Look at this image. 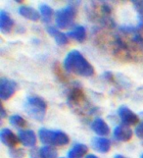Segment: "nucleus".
<instances>
[{
    "label": "nucleus",
    "instance_id": "15",
    "mask_svg": "<svg viewBox=\"0 0 143 158\" xmlns=\"http://www.w3.org/2000/svg\"><path fill=\"white\" fill-rule=\"evenodd\" d=\"M46 31H47L48 34L55 40V41H56V43L58 45H60V46L66 45L69 42L68 35H65L64 32H62L61 31H59L58 29L54 28V27H47Z\"/></svg>",
    "mask_w": 143,
    "mask_h": 158
},
{
    "label": "nucleus",
    "instance_id": "9",
    "mask_svg": "<svg viewBox=\"0 0 143 158\" xmlns=\"http://www.w3.org/2000/svg\"><path fill=\"white\" fill-rule=\"evenodd\" d=\"M118 115L121 119V121L123 122V124L126 125V126H133V125H136L139 122L138 116L133 111H131L129 107L124 105L119 108Z\"/></svg>",
    "mask_w": 143,
    "mask_h": 158
},
{
    "label": "nucleus",
    "instance_id": "19",
    "mask_svg": "<svg viewBox=\"0 0 143 158\" xmlns=\"http://www.w3.org/2000/svg\"><path fill=\"white\" fill-rule=\"evenodd\" d=\"M19 14L27 20L35 21V22L38 21L40 18L39 13H38L35 8L29 7V6H21L19 8Z\"/></svg>",
    "mask_w": 143,
    "mask_h": 158
},
{
    "label": "nucleus",
    "instance_id": "27",
    "mask_svg": "<svg viewBox=\"0 0 143 158\" xmlns=\"http://www.w3.org/2000/svg\"><path fill=\"white\" fill-rule=\"evenodd\" d=\"M30 156H31V158H41V157L39 156V152H38L36 149H32V150H31V152H30Z\"/></svg>",
    "mask_w": 143,
    "mask_h": 158
},
{
    "label": "nucleus",
    "instance_id": "12",
    "mask_svg": "<svg viewBox=\"0 0 143 158\" xmlns=\"http://www.w3.org/2000/svg\"><path fill=\"white\" fill-rule=\"evenodd\" d=\"M18 137L21 143L27 148H35V145L36 144V135L31 130L20 131Z\"/></svg>",
    "mask_w": 143,
    "mask_h": 158
},
{
    "label": "nucleus",
    "instance_id": "25",
    "mask_svg": "<svg viewBox=\"0 0 143 158\" xmlns=\"http://www.w3.org/2000/svg\"><path fill=\"white\" fill-rule=\"evenodd\" d=\"M9 156L11 158H24L25 157V151L22 148H10L9 149Z\"/></svg>",
    "mask_w": 143,
    "mask_h": 158
},
{
    "label": "nucleus",
    "instance_id": "6",
    "mask_svg": "<svg viewBox=\"0 0 143 158\" xmlns=\"http://www.w3.org/2000/svg\"><path fill=\"white\" fill-rule=\"evenodd\" d=\"M39 139L42 143L46 145H55V146H62L67 145L69 143V137L67 134L61 131H51L47 129H40L38 132Z\"/></svg>",
    "mask_w": 143,
    "mask_h": 158
},
{
    "label": "nucleus",
    "instance_id": "3",
    "mask_svg": "<svg viewBox=\"0 0 143 158\" xmlns=\"http://www.w3.org/2000/svg\"><path fill=\"white\" fill-rule=\"evenodd\" d=\"M87 17L90 21L98 24L99 27L103 28H113L116 27L112 14L113 10L111 5L105 1H94L90 2L86 8Z\"/></svg>",
    "mask_w": 143,
    "mask_h": 158
},
{
    "label": "nucleus",
    "instance_id": "21",
    "mask_svg": "<svg viewBox=\"0 0 143 158\" xmlns=\"http://www.w3.org/2000/svg\"><path fill=\"white\" fill-rule=\"evenodd\" d=\"M39 13L42 17V20L44 21L45 23H49L54 15V11L50 6H48L47 4H40Z\"/></svg>",
    "mask_w": 143,
    "mask_h": 158
},
{
    "label": "nucleus",
    "instance_id": "16",
    "mask_svg": "<svg viewBox=\"0 0 143 158\" xmlns=\"http://www.w3.org/2000/svg\"><path fill=\"white\" fill-rule=\"evenodd\" d=\"M91 129L93 132H95L97 135L104 137L108 135L110 133V128L107 125V123L101 118H96L94 121L91 123Z\"/></svg>",
    "mask_w": 143,
    "mask_h": 158
},
{
    "label": "nucleus",
    "instance_id": "28",
    "mask_svg": "<svg viewBox=\"0 0 143 158\" xmlns=\"http://www.w3.org/2000/svg\"><path fill=\"white\" fill-rule=\"evenodd\" d=\"M0 106H1V113H0V117H1V119H4L5 117H6V111H5L3 104H1Z\"/></svg>",
    "mask_w": 143,
    "mask_h": 158
},
{
    "label": "nucleus",
    "instance_id": "17",
    "mask_svg": "<svg viewBox=\"0 0 143 158\" xmlns=\"http://www.w3.org/2000/svg\"><path fill=\"white\" fill-rule=\"evenodd\" d=\"M67 35L78 42H84L86 39V30L84 26H76L68 32Z\"/></svg>",
    "mask_w": 143,
    "mask_h": 158
},
{
    "label": "nucleus",
    "instance_id": "1",
    "mask_svg": "<svg viewBox=\"0 0 143 158\" xmlns=\"http://www.w3.org/2000/svg\"><path fill=\"white\" fill-rule=\"evenodd\" d=\"M93 41L117 61L143 64V21L135 27H99L93 32Z\"/></svg>",
    "mask_w": 143,
    "mask_h": 158
},
{
    "label": "nucleus",
    "instance_id": "7",
    "mask_svg": "<svg viewBox=\"0 0 143 158\" xmlns=\"http://www.w3.org/2000/svg\"><path fill=\"white\" fill-rule=\"evenodd\" d=\"M76 4L70 3L66 7L58 10L55 13V21L59 28L68 29L73 26L76 17Z\"/></svg>",
    "mask_w": 143,
    "mask_h": 158
},
{
    "label": "nucleus",
    "instance_id": "32",
    "mask_svg": "<svg viewBox=\"0 0 143 158\" xmlns=\"http://www.w3.org/2000/svg\"><path fill=\"white\" fill-rule=\"evenodd\" d=\"M62 158H63V157H62Z\"/></svg>",
    "mask_w": 143,
    "mask_h": 158
},
{
    "label": "nucleus",
    "instance_id": "14",
    "mask_svg": "<svg viewBox=\"0 0 143 158\" xmlns=\"http://www.w3.org/2000/svg\"><path fill=\"white\" fill-rule=\"evenodd\" d=\"M14 28V21L5 11L0 12V31L3 34H9Z\"/></svg>",
    "mask_w": 143,
    "mask_h": 158
},
{
    "label": "nucleus",
    "instance_id": "11",
    "mask_svg": "<svg viewBox=\"0 0 143 158\" xmlns=\"http://www.w3.org/2000/svg\"><path fill=\"white\" fill-rule=\"evenodd\" d=\"M133 130L126 125H119L114 130V137L119 141H129L133 138Z\"/></svg>",
    "mask_w": 143,
    "mask_h": 158
},
{
    "label": "nucleus",
    "instance_id": "31",
    "mask_svg": "<svg viewBox=\"0 0 143 158\" xmlns=\"http://www.w3.org/2000/svg\"><path fill=\"white\" fill-rule=\"evenodd\" d=\"M140 158H143V154H142V155H141V157H140Z\"/></svg>",
    "mask_w": 143,
    "mask_h": 158
},
{
    "label": "nucleus",
    "instance_id": "20",
    "mask_svg": "<svg viewBox=\"0 0 143 158\" xmlns=\"http://www.w3.org/2000/svg\"><path fill=\"white\" fill-rule=\"evenodd\" d=\"M53 73L55 75V77L57 78L59 81H61L63 84H66L69 81V76L65 73V71L63 70L62 65L59 62H55L53 64Z\"/></svg>",
    "mask_w": 143,
    "mask_h": 158
},
{
    "label": "nucleus",
    "instance_id": "13",
    "mask_svg": "<svg viewBox=\"0 0 143 158\" xmlns=\"http://www.w3.org/2000/svg\"><path fill=\"white\" fill-rule=\"evenodd\" d=\"M91 145L93 149H95L101 153H107L111 149V141L106 138L95 137L91 139Z\"/></svg>",
    "mask_w": 143,
    "mask_h": 158
},
{
    "label": "nucleus",
    "instance_id": "10",
    "mask_svg": "<svg viewBox=\"0 0 143 158\" xmlns=\"http://www.w3.org/2000/svg\"><path fill=\"white\" fill-rule=\"evenodd\" d=\"M0 139H1L2 143L8 146L9 148H14L19 143V137H17L12 131L9 129H3L0 132Z\"/></svg>",
    "mask_w": 143,
    "mask_h": 158
},
{
    "label": "nucleus",
    "instance_id": "18",
    "mask_svg": "<svg viewBox=\"0 0 143 158\" xmlns=\"http://www.w3.org/2000/svg\"><path fill=\"white\" fill-rule=\"evenodd\" d=\"M88 148L84 143H76L68 152V158H82L86 155Z\"/></svg>",
    "mask_w": 143,
    "mask_h": 158
},
{
    "label": "nucleus",
    "instance_id": "22",
    "mask_svg": "<svg viewBox=\"0 0 143 158\" xmlns=\"http://www.w3.org/2000/svg\"><path fill=\"white\" fill-rule=\"evenodd\" d=\"M39 152V156L41 158H56L57 157V151L54 148L49 145H44L38 150Z\"/></svg>",
    "mask_w": 143,
    "mask_h": 158
},
{
    "label": "nucleus",
    "instance_id": "5",
    "mask_svg": "<svg viewBox=\"0 0 143 158\" xmlns=\"http://www.w3.org/2000/svg\"><path fill=\"white\" fill-rule=\"evenodd\" d=\"M24 110L31 118L42 121L45 117L47 110V103L39 96L31 95L27 96L24 102Z\"/></svg>",
    "mask_w": 143,
    "mask_h": 158
},
{
    "label": "nucleus",
    "instance_id": "23",
    "mask_svg": "<svg viewBox=\"0 0 143 158\" xmlns=\"http://www.w3.org/2000/svg\"><path fill=\"white\" fill-rule=\"evenodd\" d=\"M9 121H10V124L12 125L13 127L18 128V129H24V128H26L27 126V121L20 115L11 116L10 119H9Z\"/></svg>",
    "mask_w": 143,
    "mask_h": 158
},
{
    "label": "nucleus",
    "instance_id": "26",
    "mask_svg": "<svg viewBox=\"0 0 143 158\" xmlns=\"http://www.w3.org/2000/svg\"><path fill=\"white\" fill-rule=\"evenodd\" d=\"M135 135H137L138 139H143V121L140 122L138 125H137V127L135 128Z\"/></svg>",
    "mask_w": 143,
    "mask_h": 158
},
{
    "label": "nucleus",
    "instance_id": "24",
    "mask_svg": "<svg viewBox=\"0 0 143 158\" xmlns=\"http://www.w3.org/2000/svg\"><path fill=\"white\" fill-rule=\"evenodd\" d=\"M133 7L136 10L140 21H143V0H134L133 1Z\"/></svg>",
    "mask_w": 143,
    "mask_h": 158
},
{
    "label": "nucleus",
    "instance_id": "30",
    "mask_svg": "<svg viewBox=\"0 0 143 158\" xmlns=\"http://www.w3.org/2000/svg\"><path fill=\"white\" fill-rule=\"evenodd\" d=\"M85 158H98V157L94 154H89V155H86Z\"/></svg>",
    "mask_w": 143,
    "mask_h": 158
},
{
    "label": "nucleus",
    "instance_id": "4",
    "mask_svg": "<svg viewBox=\"0 0 143 158\" xmlns=\"http://www.w3.org/2000/svg\"><path fill=\"white\" fill-rule=\"evenodd\" d=\"M64 69L68 73L81 77H91L95 73L92 65L78 50H72L67 54L64 60Z\"/></svg>",
    "mask_w": 143,
    "mask_h": 158
},
{
    "label": "nucleus",
    "instance_id": "8",
    "mask_svg": "<svg viewBox=\"0 0 143 158\" xmlns=\"http://www.w3.org/2000/svg\"><path fill=\"white\" fill-rule=\"evenodd\" d=\"M18 85L17 83L7 78H1L0 80V98L1 100H8L16 91Z\"/></svg>",
    "mask_w": 143,
    "mask_h": 158
},
{
    "label": "nucleus",
    "instance_id": "29",
    "mask_svg": "<svg viewBox=\"0 0 143 158\" xmlns=\"http://www.w3.org/2000/svg\"><path fill=\"white\" fill-rule=\"evenodd\" d=\"M114 158H126L125 156L122 155V154H117V155H115Z\"/></svg>",
    "mask_w": 143,
    "mask_h": 158
},
{
    "label": "nucleus",
    "instance_id": "2",
    "mask_svg": "<svg viewBox=\"0 0 143 158\" xmlns=\"http://www.w3.org/2000/svg\"><path fill=\"white\" fill-rule=\"evenodd\" d=\"M67 103L70 108L80 116H91L96 108L90 104L81 86L75 85L70 89L67 94Z\"/></svg>",
    "mask_w": 143,
    "mask_h": 158
}]
</instances>
